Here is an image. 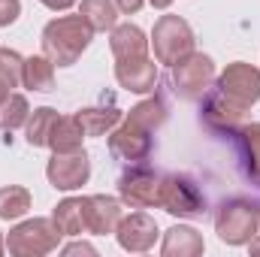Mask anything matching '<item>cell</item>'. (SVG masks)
<instances>
[{"instance_id":"ffe728a7","label":"cell","mask_w":260,"mask_h":257,"mask_svg":"<svg viewBox=\"0 0 260 257\" xmlns=\"http://www.w3.org/2000/svg\"><path fill=\"white\" fill-rule=\"evenodd\" d=\"M58 109H52V106H40V109H34L30 115H27V121H24V139H27V145L30 148H49V136H52V130L58 124Z\"/></svg>"},{"instance_id":"3957f363","label":"cell","mask_w":260,"mask_h":257,"mask_svg":"<svg viewBox=\"0 0 260 257\" xmlns=\"http://www.w3.org/2000/svg\"><path fill=\"white\" fill-rule=\"evenodd\" d=\"M148 43L154 46V61L167 64V67H173L176 61L188 58L197 46L194 30H191V24L182 15H160L154 21V30H151Z\"/></svg>"},{"instance_id":"ba28073f","label":"cell","mask_w":260,"mask_h":257,"mask_svg":"<svg viewBox=\"0 0 260 257\" xmlns=\"http://www.w3.org/2000/svg\"><path fill=\"white\" fill-rule=\"evenodd\" d=\"M227 100L239 103L242 109H251L260 100V70L245 61H233L221 70L218 85H215Z\"/></svg>"},{"instance_id":"f546056e","label":"cell","mask_w":260,"mask_h":257,"mask_svg":"<svg viewBox=\"0 0 260 257\" xmlns=\"http://www.w3.org/2000/svg\"><path fill=\"white\" fill-rule=\"evenodd\" d=\"M142 3H145V0H115L118 12H124V15H133V12H139V9H142Z\"/></svg>"},{"instance_id":"f1b7e54d","label":"cell","mask_w":260,"mask_h":257,"mask_svg":"<svg viewBox=\"0 0 260 257\" xmlns=\"http://www.w3.org/2000/svg\"><path fill=\"white\" fill-rule=\"evenodd\" d=\"M61 254H97V248L91 245V242H70V245H64L61 248Z\"/></svg>"},{"instance_id":"44dd1931","label":"cell","mask_w":260,"mask_h":257,"mask_svg":"<svg viewBox=\"0 0 260 257\" xmlns=\"http://www.w3.org/2000/svg\"><path fill=\"white\" fill-rule=\"evenodd\" d=\"M124 118L154 133L157 127H164V124H167V118H170V106H167V100H164L160 94H154V97H145L142 103H136Z\"/></svg>"},{"instance_id":"30bf717a","label":"cell","mask_w":260,"mask_h":257,"mask_svg":"<svg viewBox=\"0 0 260 257\" xmlns=\"http://www.w3.org/2000/svg\"><path fill=\"white\" fill-rule=\"evenodd\" d=\"M91 176V157L85 148L79 151H52V160L46 164V179L55 191H76Z\"/></svg>"},{"instance_id":"603a6c76","label":"cell","mask_w":260,"mask_h":257,"mask_svg":"<svg viewBox=\"0 0 260 257\" xmlns=\"http://www.w3.org/2000/svg\"><path fill=\"white\" fill-rule=\"evenodd\" d=\"M82 139H85L82 121L76 115H61L55 130H52V136H49V148L58 151V154L61 151H79L82 148Z\"/></svg>"},{"instance_id":"7402d4cb","label":"cell","mask_w":260,"mask_h":257,"mask_svg":"<svg viewBox=\"0 0 260 257\" xmlns=\"http://www.w3.org/2000/svg\"><path fill=\"white\" fill-rule=\"evenodd\" d=\"M21 85H24L27 91H52V88H55V64H52L46 55H30V58H24Z\"/></svg>"},{"instance_id":"d6a6232c","label":"cell","mask_w":260,"mask_h":257,"mask_svg":"<svg viewBox=\"0 0 260 257\" xmlns=\"http://www.w3.org/2000/svg\"><path fill=\"white\" fill-rule=\"evenodd\" d=\"M248 248H251V254H260V236H254V239L248 242Z\"/></svg>"},{"instance_id":"e0dca14e","label":"cell","mask_w":260,"mask_h":257,"mask_svg":"<svg viewBox=\"0 0 260 257\" xmlns=\"http://www.w3.org/2000/svg\"><path fill=\"white\" fill-rule=\"evenodd\" d=\"M76 118L82 121L85 136H103V133H109V130L121 121V109L115 106V100H112V94H109V97H103V103H100V106L79 109V112H76Z\"/></svg>"},{"instance_id":"7c38bea8","label":"cell","mask_w":260,"mask_h":257,"mask_svg":"<svg viewBox=\"0 0 260 257\" xmlns=\"http://www.w3.org/2000/svg\"><path fill=\"white\" fill-rule=\"evenodd\" d=\"M157 236H160V230H157L154 218L145 215V212H130V215H124L121 224H118V230H115L118 245H121L124 251H130V254H145V251H151L154 242H157Z\"/></svg>"},{"instance_id":"277c9868","label":"cell","mask_w":260,"mask_h":257,"mask_svg":"<svg viewBox=\"0 0 260 257\" xmlns=\"http://www.w3.org/2000/svg\"><path fill=\"white\" fill-rule=\"evenodd\" d=\"M212 82H215V61L203 52H191L188 58L170 67V85L179 100H188V103L203 100Z\"/></svg>"},{"instance_id":"6da1fadb","label":"cell","mask_w":260,"mask_h":257,"mask_svg":"<svg viewBox=\"0 0 260 257\" xmlns=\"http://www.w3.org/2000/svg\"><path fill=\"white\" fill-rule=\"evenodd\" d=\"M91 40L94 27L82 15H58L43 27V55L58 67H73Z\"/></svg>"},{"instance_id":"484cf974","label":"cell","mask_w":260,"mask_h":257,"mask_svg":"<svg viewBox=\"0 0 260 257\" xmlns=\"http://www.w3.org/2000/svg\"><path fill=\"white\" fill-rule=\"evenodd\" d=\"M27 212H30V191L27 188H21V185L0 188V218L3 221H18Z\"/></svg>"},{"instance_id":"52a82bcc","label":"cell","mask_w":260,"mask_h":257,"mask_svg":"<svg viewBox=\"0 0 260 257\" xmlns=\"http://www.w3.org/2000/svg\"><path fill=\"white\" fill-rule=\"evenodd\" d=\"M118 197L133 209H148L160 203V176L145 164H130L118 176Z\"/></svg>"},{"instance_id":"8fae6325","label":"cell","mask_w":260,"mask_h":257,"mask_svg":"<svg viewBox=\"0 0 260 257\" xmlns=\"http://www.w3.org/2000/svg\"><path fill=\"white\" fill-rule=\"evenodd\" d=\"M245 112H248V109H242L239 103L227 100L218 88H209L206 97H203V106H200L203 124L209 130H215V133H227V136L245 121Z\"/></svg>"},{"instance_id":"e575fe53","label":"cell","mask_w":260,"mask_h":257,"mask_svg":"<svg viewBox=\"0 0 260 257\" xmlns=\"http://www.w3.org/2000/svg\"><path fill=\"white\" fill-rule=\"evenodd\" d=\"M3 251H6V239L0 236V254H3Z\"/></svg>"},{"instance_id":"9a60e30c","label":"cell","mask_w":260,"mask_h":257,"mask_svg":"<svg viewBox=\"0 0 260 257\" xmlns=\"http://www.w3.org/2000/svg\"><path fill=\"white\" fill-rule=\"evenodd\" d=\"M85 206H88V233L109 236L118 230V224L124 218L121 200L106 197V194H94V197H85Z\"/></svg>"},{"instance_id":"4316f807","label":"cell","mask_w":260,"mask_h":257,"mask_svg":"<svg viewBox=\"0 0 260 257\" xmlns=\"http://www.w3.org/2000/svg\"><path fill=\"white\" fill-rule=\"evenodd\" d=\"M21 70H24V58L6 46H0V82L12 91L21 85Z\"/></svg>"},{"instance_id":"7a4b0ae2","label":"cell","mask_w":260,"mask_h":257,"mask_svg":"<svg viewBox=\"0 0 260 257\" xmlns=\"http://www.w3.org/2000/svg\"><path fill=\"white\" fill-rule=\"evenodd\" d=\"M260 230V206L245 197H230L215 212V233L227 245H248Z\"/></svg>"},{"instance_id":"d6986e66","label":"cell","mask_w":260,"mask_h":257,"mask_svg":"<svg viewBox=\"0 0 260 257\" xmlns=\"http://www.w3.org/2000/svg\"><path fill=\"white\" fill-rule=\"evenodd\" d=\"M109 49L115 55V61L121 58H139V55H148V40L142 34V27L136 24H115L112 27V37H109Z\"/></svg>"},{"instance_id":"5b68a950","label":"cell","mask_w":260,"mask_h":257,"mask_svg":"<svg viewBox=\"0 0 260 257\" xmlns=\"http://www.w3.org/2000/svg\"><path fill=\"white\" fill-rule=\"evenodd\" d=\"M61 230L52 218H30V221H21L18 227L9 230L6 236V251L15 257H43L52 254L61 242Z\"/></svg>"},{"instance_id":"9c48e42d","label":"cell","mask_w":260,"mask_h":257,"mask_svg":"<svg viewBox=\"0 0 260 257\" xmlns=\"http://www.w3.org/2000/svg\"><path fill=\"white\" fill-rule=\"evenodd\" d=\"M109 151H112V157H118L124 164H145L154 151V136H151V130L124 118L109 130Z\"/></svg>"},{"instance_id":"4fadbf2b","label":"cell","mask_w":260,"mask_h":257,"mask_svg":"<svg viewBox=\"0 0 260 257\" xmlns=\"http://www.w3.org/2000/svg\"><path fill=\"white\" fill-rule=\"evenodd\" d=\"M233 139V151H236V164L239 173L245 176V182L260 188V121L254 124H239L230 133Z\"/></svg>"},{"instance_id":"8992f818","label":"cell","mask_w":260,"mask_h":257,"mask_svg":"<svg viewBox=\"0 0 260 257\" xmlns=\"http://www.w3.org/2000/svg\"><path fill=\"white\" fill-rule=\"evenodd\" d=\"M157 206L176 218H200L206 212V194L200 191L194 179L170 173V176H160V203Z\"/></svg>"},{"instance_id":"cb8c5ba5","label":"cell","mask_w":260,"mask_h":257,"mask_svg":"<svg viewBox=\"0 0 260 257\" xmlns=\"http://www.w3.org/2000/svg\"><path fill=\"white\" fill-rule=\"evenodd\" d=\"M79 15L94 30H112L118 21V6H115V0H82Z\"/></svg>"},{"instance_id":"836d02e7","label":"cell","mask_w":260,"mask_h":257,"mask_svg":"<svg viewBox=\"0 0 260 257\" xmlns=\"http://www.w3.org/2000/svg\"><path fill=\"white\" fill-rule=\"evenodd\" d=\"M6 94H9V88H6V85H3V82H0V100H3V97H6Z\"/></svg>"},{"instance_id":"1f68e13d","label":"cell","mask_w":260,"mask_h":257,"mask_svg":"<svg viewBox=\"0 0 260 257\" xmlns=\"http://www.w3.org/2000/svg\"><path fill=\"white\" fill-rule=\"evenodd\" d=\"M148 3H151L154 9H170V6H173V0H148Z\"/></svg>"},{"instance_id":"d4e9b609","label":"cell","mask_w":260,"mask_h":257,"mask_svg":"<svg viewBox=\"0 0 260 257\" xmlns=\"http://www.w3.org/2000/svg\"><path fill=\"white\" fill-rule=\"evenodd\" d=\"M27 115H30V106H27V97L24 94H12L9 91L0 100V130L3 133H12V130L24 127Z\"/></svg>"},{"instance_id":"2e32d148","label":"cell","mask_w":260,"mask_h":257,"mask_svg":"<svg viewBox=\"0 0 260 257\" xmlns=\"http://www.w3.org/2000/svg\"><path fill=\"white\" fill-rule=\"evenodd\" d=\"M203 251H206L203 233L188 224H173L164 233V245H160L164 257H200Z\"/></svg>"},{"instance_id":"5bb4252c","label":"cell","mask_w":260,"mask_h":257,"mask_svg":"<svg viewBox=\"0 0 260 257\" xmlns=\"http://www.w3.org/2000/svg\"><path fill=\"white\" fill-rule=\"evenodd\" d=\"M115 79L121 88H127L133 94H148L157 85V64L148 55L121 58V61H115Z\"/></svg>"},{"instance_id":"4dcf8cb0","label":"cell","mask_w":260,"mask_h":257,"mask_svg":"<svg viewBox=\"0 0 260 257\" xmlns=\"http://www.w3.org/2000/svg\"><path fill=\"white\" fill-rule=\"evenodd\" d=\"M40 3H43V6H49L52 12H67L76 0H40Z\"/></svg>"},{"instance_id":"ac0fdd59","label":"cell","mask_w":260,"mask_h":257,"mask_svg":"<svg viewBox=\"0 0 260 257\" xmlns=\"http://www.w3.org/2000/svg\"><path fill=\"white\" fill-rule=\"evenodd\" d=\"M52 221L58 224V230L64 236H82L88 233V206H85V197H67L55 206L52 212Z\"/></svg>"},{"instance_id":"83f0119b","label":"cell","mask_w":260,"mask_h":257,"mask_svg":"<svg viewBox=\"0 0 260 257\" xmlns=\"http://www.w3.org/2000/svg\"><path fill=\"white\" fill-rule=\"evenodd\" d=\"M21 15V0H0V27H9Z\"/></svg>"}]
</instances>
